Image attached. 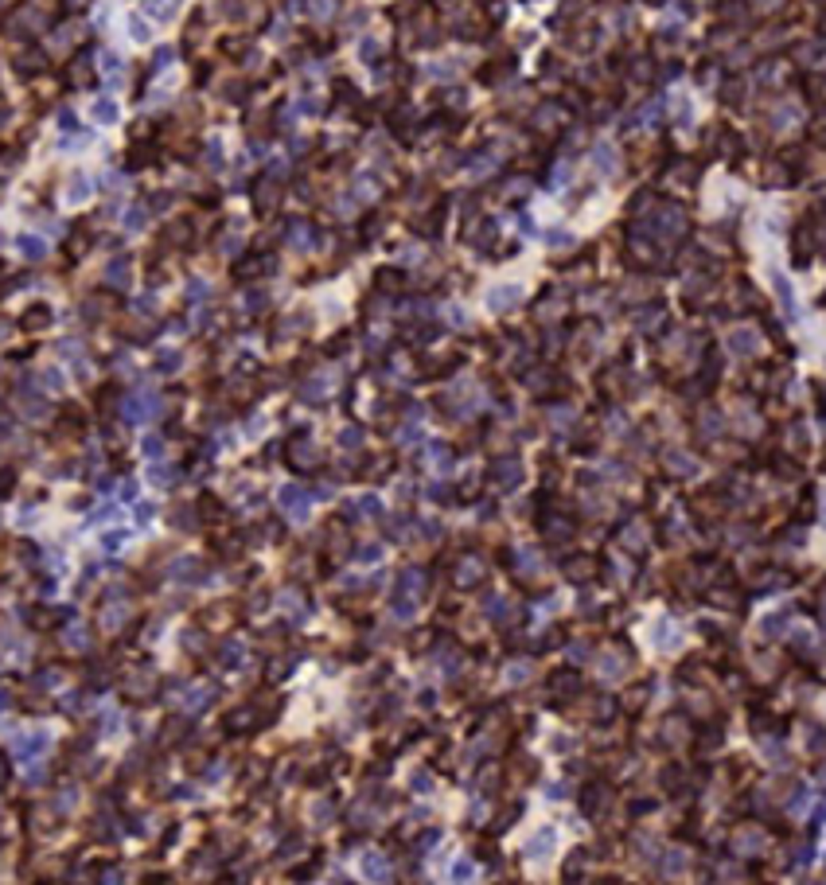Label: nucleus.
Listing matches in <instances>:
<instances>
[{"label": "nucleus", "instance_id": "nucleus-6", "mask_svg": "<svg viewBox=\"0 0 826 885\" xmlns=\"http://www.w3.org/2000/svg\"><path fill=\"white\" fill-rule=\"evenodd\" d=\"M43 382H47L51 390H59V387H63V375H59V371H43Z\"/></svg>", "mask_w": 826, "mask_h": 885}, {"label": "nucleus", "instance_id": "nucleus-9", "mask_svg": "<svg viewBox=\"0 0 826 885\" xmlns=\"http://www.w3.org/2000/svg\"><path fill=\"white\" fill-rule=\"evenodd\" d=\"M4 706H8V694H0V710H4Z\"/></svg>", "mask_w": 826, "mask_h": 885}, {"label": "nucleus", "instance_id": "nucleus-3", "mask_svg": "<svg viewBox=\"0 0 826 885\" xmlns=\"http://www.w3.org/2000/svg\"><path fill=\"white\" fill-rule=\"evenodd\" d=\"M90 113H94V121H101V125H113V121H117V106H113L110 98L94 101V106H90Z\"/></svg>", "mask_w": 826, "mask_h": 885}, {"label": "nucleus", "instance_id": "nucleus-2", "mask_svg": "<svg viewBox=\"0 0 826 885\" xmlns=\"http://www.w3.org/2000/svg\"><path fill=\"white\" fill-rule=\"evenodd\" d=\"M94 192H98V187H94V176H90V172H75V176H70V187H67L63 195H67L70 207H82V203L90 199Z\"/></svg>", "mask_w": 826, "mask_h": 885}, {"label": "nucleus", "instance_id": "nucleus-4", "mask_svg": "<svg viewBox=\"0 0 826 885\" xmlns=\"http://www.w3.org/2000/svg\"><path fill=\"white\" fill-rule=\"evenodd\" d=\"M20 253H24V258H43V253H47V246H43V238L24 234V238H20Z\"/></svg>", "mask_w": 826, "mask_h": 885}, {"label": "nucleus", "instance_id": "nucleus-1", "mask_svg": "<svg viewBox=\"0 0 826 885\" xmlns=\"http://www.w3.org/2000/svg\"><path fill=\"white\" fill-rule=\"evenodd\" d=\"M51 749V734L47 729H32V734H20L16 741H12V753H16V760H32L39 757V753Z\"/></svg>", "mask_w": 826, "mask_h": 885}, {"label": "nucleus", "instance_id": "nucleus-7", "mask_svg": "<svg viewBox=\"0 0 826 885\" xmlns=\"http://www.w3.org/2000/svg\"><path fill=\"white\" fill-rule=\"evenodd\" d=\"M8 488H12V472H0V496H4Z\"/></svg>", "mask_w": 826, "mask_h": 885}, {"label": "nucleus", "instance_id": "nucleus-5", "mask_svg": "<svg viewBox=\"0 0 826 885\" xmlns=\"http://www.w3.org/2000/svg\"><path fill=\"white\" fill-rule=\"evenodd\" d=\"M67 644H70V648H86V628H82V624H75V628H70V640H67Z\"/></svg>", "mask_w": 826, "mask_h": 885}, {"label": "nucleus", "instance_id": "nucleus-8", "mask_svg": "<svg viewBox=\"0 0 826 885\" xmlns=\"http://www.w3.org/2000/svg\"><path fill=\"white\" fill-rule=\"evenodd\" d=\"M4 780H8V765H4V757H0V788H4Z\"/></svg>", "mask_w": 826, "mask_h": 885}]
</instances>
